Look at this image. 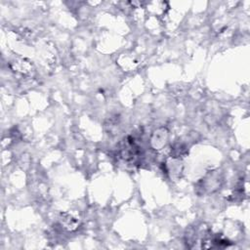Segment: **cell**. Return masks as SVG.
I'll return each mask as SVG.
<instances>
[{"label": "cell", "instance_id": "5b68a950", "mask_svg": "<svg viewBox=\"0 0 250 250\" xmlns=\"http://www.w3.org/2000/svg\"><path fill=\"white\" fill-rule=\"evenodd\" d=\"M188 153V146L184 143H176L171 148V156L173 158H180Z\"/></svg>", "mask_w": 250, "mask_h": 250}, {"label": "cell", "instance_id": "7a4b0ae2", "mask_svg": "<svg viewBox=\"0 0 250 250\" xmlns=\"http://www.w3.org/2000/svg\"><path fill=\"white\" fill-rule=\"evenodd\" d=\"M59 220L62 227L68 231L76 230L80 225L79 217L72 212H62Z\"/></svg>", "mask_w": 250, "mask_h": 250}, {"label": "cell", "instance_id": "277c9868", "mask_svg": "<svg viewBox=\"0 0 250 250\" xmlns=\"http://www.w3.org/2000/svg\"><path fill=\"white\" fill-rule=\"evenodd\" d=\"M10 66L13 70L18 71L22 74H29L32 71L33 65L32 63L26 60V59H16L13 62H11Z\"/></svg>", "mask_w": 250, "mask_h": 250}, {"label": "cell", "instance_id": "3957f363", "mask_svg": "<svg viewBox=\"0 0 250 250\" xmlns=\"http://www.w3.org/2000/svg\"><path fill=\"white\" fill-rule=\"evenodd\" d=\"M168 131L166 128H159L157 130H155L150 138V144L151 146L154 149H161L163 148L167 142H168Z\"/></svg>", "mask_w": 250, "mask_h": 250}, {"label": "cell", "instance_id": "6da1fadb", "mask_svg": "<svg viewBox=\"0 0 250 250\" xmlns=\"http://www.w3.org/2000/svg\"><path fill=\"white\" fill-rule=\"evenodd\" d=\"M223 177L219 171H212L205 175L197 183V189H201L202 193H212L218 190L222 185Z\"/></svg>", "mask_w": 250, "mask_h": 250}]
</instances>
